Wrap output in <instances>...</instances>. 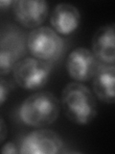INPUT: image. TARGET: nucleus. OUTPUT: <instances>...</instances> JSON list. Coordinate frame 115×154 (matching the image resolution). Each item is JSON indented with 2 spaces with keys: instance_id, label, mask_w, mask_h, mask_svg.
Here are the masks:
<instances>
[{
  "instance_id": "obj_8",
  "label": "nucleus",
  "mask_w": 115,
  "mask_h": 154,
  "mask_svg": "<svg viewBox=\"0 0 115 154\" xmlns=\"http://www.w3.org/2000/svg\"><path fill=\"white\" fill-rule=\"evenodd\" d=\"M92 53L101 64L115 65V25L114 23L101 26L94 33Z\"/></svg>"
},
{
  "instance_id": "obj_3",
  "label": "nucleus",
  "mask_w": 115,
  "mask_h": 154,
  "mask_svg": "<svg viewBox=\"0 0 115 154\" xmlns=\"http://www.w3.org/2000/svg\"><path fill=\"white\" fill-rule=\"evenodd\" d=\"M64 46L63 38L48 26L33 29L27 37V49L32 57L50 64L60 59Z\"/></svg>"
},
{
  "instance_id": "obj_12",
  "label": "nucleus",
  "mask_w": 115,
  "mask_h": 154,
  "mask_svg": "<svg viewBox=\"0 0 115 154\" xmlns=\"http://www.w3.org/2000/svg\"><path fill=\"white\" fill-rule=\"evenodd\" d=\"M18 61V58L12 53L4 49H0V76L8 75L13 72Z\"/></svg>"
},
{
  "instance_id": "obj_6",
  "label": "nucleus",
  "mask_w": 115,
  "mask_h": 154,
  "mask_svg": "<svg viewBox=\"0 0 115 154\" xmlns=\"http://www.w3.org/2000/svg\"><path fill=\"white\" fill-rule=\"evenodd\" d=\"M100 64L92 51L88 48L80 46L69 53L65 67L72 80L83 83L92 79Z\"/></svg>"
},
{
  "instance_id": "obj_7",
  "label": "nucleus",
  "mask_w": 115,
  "mask_h": 154,
  "mask_svg": "<svg viewBox=\"0 0 115 154\" xmlns=\"http://www.w3.org/2000/svg\"><path fill=\"white\" fill-rule=\"evenodd\" d=\"M14 18L23 27L36 29L46 20L49 4L42 0H17L13 4Z\"/></svg>"
},
{
  "instance_id": "obj_14",
  "label": "nucleus",
  "mask_w": 115,
  "mask_h": 154,
  "mask_svg": "<svg viewBox=\"0 0 115 154\" xmlns=\"http://www.w3.org/2000/svg\"><path fill=\"white\" fill-rule=\"evenodd\" d=\"M0 153H2V154H17V153H19V148L14 143L8 142L2 146L1 149H0Z\"/></svg>"
},
{
  "instance_id": "obj_16",
  "label": "nucleus",
  "mask_w": 115,
  "mask_h": 154,
  "mask_svg": "<svg viewBox=\"0 0 115 154\" xmlns=\"http://www.w3.org/2000/svg\"><path fill=\"white\" fill-rule=\"evenodd\" d=\"M13 2L14 1H13V0H0V8L1 9L8 8L10 6H12Z\"/></svg>"
},
{
  "instance_id": "obj_13",
  "label": "nucleus",
  "mask_w": 115,
  "mask_h": 154,
  "mask_svg": "<svg viewBox=\"0 0 115 154\" xmlns=\"http://www.w3.org/2000/svg\"><path fill=\"white\" fill-rule=\"evenodd\" d=\"M11 94V86L3 77L0 76V107L8 100Z\"/></svg>"
},
{
  "instance_id": "obj_2",
  "label": "nucleus",
  "mask_w": 115,
  "mask_h": 154,
  "mask_svg": "<svg viewBox=\"0 0 115 154\" xmlns=\"http://www.w3.org/2000/svg\"><path fill=\"white\" fill-rule=\"evenodd\" d=\"M60 100L50 91H37L23 100L18 108V118L29 127L42 128L58 119Z\"/></svg>"
},
{
  "instance_id": "obj_5",
  "label": "nucleus",
  "mask_w": 115,
  "mask_h": 154,
  "mask_svg": "<svg viewBox=\"0 0 115 154\" xmlns=\"http://www.w3.org/2000/svg\"><path fill=\"white\" fill-rule=\"evenodd\" d=\"M64 143L61 137L50 129H38L27 134L18 146L20 154H59Z\"/></svg>"
},
{
  "instance_id": "obj_11",
  "label": "nucleus",
  "mask_w": 115,
  "mask_h": 154,
  "mask_svg": "<svg viewBox=\"0 0 115 154\" xmlns=\"http://www.w3.org/2000/svg\"><path fill=\"white\" fill-rule=\"evenodd\" d=\"M0 49L12 53L21 60L27 50V38L18 29H10L0 38Z\"/></svg>"
},
{
  "instance_id": "obj_10",
  "label": "nucleus",
  "mask_w": 115,
  "mask_h": 154,
  "mask_svg": "<svg viewBox=\"0 0 115 154\" xmlns=\"http://www.w3.org/2000/svg\"><path fill=\"white\" fill-rule=\"evenodd\" d=\"M93 93L105 104L114 103L115 65L100 64L92 77Z\"/></svg>"
},
{
  "instance_id": "obj_1",
  "label": "nucleus",
  "mask_w": 115,
  "mask_h": 154,
  "mask_svg": "<svg viewBox=\"0 0 115 154\" xmlns=\"http://www.w3.org/2000/svg\"><path fill=\"white\" fill-rule=\"evenodd\" d=\"M60 105L70 122L81 126L92 122L98 114L94 94L79 82H71L64 87L61 91Z\"/></svg>"
},
{
  "instance_id": "obj_9",
  "label": "nucleus",
  "mask_w": 115,
  "mask_h": 154,
  "mask_svg": "<svg viewBox=\"0 0 115 154\" xmlns=\"http://www.w3.org/2000/svg\"><path fill=\"white\" fill-rule=\"evenodd\" d=\"M81 13L79 9L70 3H59L50 16L51 28L59 35H70L79 28Z\"/></svg>"
},
{
  "instance_id": "obj_4",
  "label": "nucleus",
  "mask_w": 115,
  "mask_h": 154,
  "mask_svg": "<svg viewBox=\"0 0 115 154\" xmlns=\"http://www.w3.org/2000/svg\"><path fill=\"white\" fill-rule=\"evenodd\" d=\"M51 71L50 63L34 57H26L16 63L13 75L18 87L28 91H37L46 85Z\"/></svg>"
},
{
  "instance_id": "obj_15",
  "label": "nucleus",
  "mask_w": 115,
  "mask_h": 154,
  "mask_svg": "<svg viewBox=\"0 0 115 154\" xmlns=\"http://www.w3.org/2000/svg\"><path fill=\"white\" fill-rule=\"evenodd\" d=\"M7 135H8L7 124L5 122L4 119L0 116V146H2V143H4Z\"/></svg>"
}]
</instances>
